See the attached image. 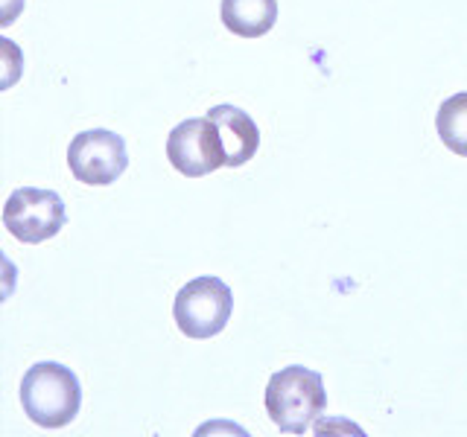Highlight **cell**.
<instances>
[{
	"instance_id": "1",
	"label": "cell",
	"mask_w": 467,
	"mask_h": 437,
	"mask_svg": "<svg viewBox=\"0 0 467 437\" xmlns=\"http://www.w3.org/2000/svg\"><path fill=\"white\" fill-rule=\"evenodd\" d=\"M21 402L24 414L41 429L70 426L82 405L79 379L58 361H38L24 373Z\"/></svg>"
},
{
	"instance_id": "2",
	"label": "cell",
	"mask_w": 467,
	"mask_h": 437,
	"mask_svg": "<svg viewBox=\"0 0 467 437\" xmlns=\"http://www.w3.org/2000/svg\"><path fill=\"white\" fill-rule=\"evenodd\" d=\"M327 408L325 379L304 364L277 371L266 385V412L277 432L304 434Z\"/></svg>"
},
{
	"instance_id": "3",
	"label": "cell",
	"mask_w": 467,
	"mask_h": 437,
	"mask_svg": "<svg viewBox=\"0 0 467 437\" xmlns=\"http://www.w3.org/2000/svg\"><path fill=\"white\" fill-rule=\"evenodd\" d=\"M234 312L231 286L219 277H196L175 295V324L187 339H213L225 330Z\"/></svg>"
},
{
	"instance_id": "4",
	"label": "cell",
	"mask_w": 467,
	"mask_h": 437,
	"mask_svg": "<svg viewBox=\"0 0 467 437\" xmlns=\"http://www.w3.org/2000/svg\"><path fill=\"white\" fill-rule=\"evenodd\" d=\"M67 222L65 201L53 189L18 187L4 204V228L18 242L38 245L53 239Z\"/></svg>"
},
{
	"instance_id": "5",
	"label": "cell",
	"mask_w": 467,
	"mask_h": 437,
	"mask_svg": "<svg viewBox=\"0 0 467 437\" xmlns=\"http://www.w3.org/2000/svg\"><path fill=\"white\" fill-rule=\"evenodd\" d=\"M67 167L82 184L109 187L129 169L126 140L109 128L79 131L67 146Z\"/></svg>"
},
{
	"instance_id": "6",
	"label": "cell",
	"mask_w": 467,
	"mask_h": 437,
	"mask_svg": "<svg viewBox=\"0 0 467 437\" xmlns=\"http://www.w3.org/2000/svg\"><path fill=\"white\" fill-rule=\"evenodd\" d=\"M167 158L172 169L187 178H202L225 167V152L211 117H190L175 126L167 137Z\"/></svg>"
},
{
	"instance_id": "7",
	"label": "cell",
	"mask_w": 467,
	"mask_h": 437,
	"mask_svg": "<svg viewBox=\"0 0 467 437\" xmlns=\"http://www.w3.org/2000/svg\"><path fill=\"white\" fill-rule=\"evenodd\" d=\"M208 117H211V123L216 126L219 143H223L225 167L237 169V167L248 164V160L257 155L260 131H257V123L243 108H237V106H213L208 111Z\"/></svg>"
},
{
	"instance_id": "8",
	"label": "cell",
	"mask_w": 467,
	"mask_h": 437,
	"mask_svg": "<svg viewBox=\"0 0 467 437\" xmlns=\"http://www.w3.org/2000/svg\"><path fill=\"white\" fill-rule=\"evenodd\" d=\"M219 15L234 36L260 38L277 21V0H223Z\"/></svg>"
},
{
	"instance_id": "9",
	"label": "cell",
	"mask_w": 467,
	"mask_h": 437,
	"mask_svg": "<svg viewBox=\"0 0 467 437\" xmlns=\"http://www.w3.org/2000/svg\"><path fill=\"white\" fill-rule=\"evenodd\" d=\"M435 128L450 152L467 158V94H456L441 102Z\"/></svg>"
}]
</instances>
